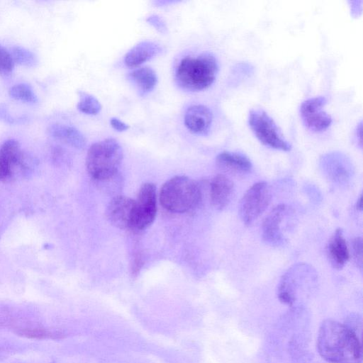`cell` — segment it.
<instances>
[{"mask_svg":"<svg viewBox=\"0 0 363 363\" xmlns=\"http://www.w3.org/2000/svg\"><path fill=\"white\" fill-rule=\"evenodd\" d=\"M19 333L23 336L31 338H43L50 335L47 331L37 328L23 329Z\"/></svg>","mask_w":363,"mask_h":363,"instance_id":"cell-27","label":"cell"},{"mask_svg":"<svg viewBox=\"0 0 363 363\" xmlns=\"http://www.w3.org/2000/svg\"><path fill=\"white\" fill-rule=\"evenodd\" d=\"M128 78L142 96L152 91L157 82L155 72L148 67H138L133 69L128 73Z\"/></svg>","mask_w":363,"mask_h":363,"instance_id":"cell-17","label":"cell"},{"mask_svg":"<svg viewBox=\"0 0 363 363\" xmlns=\"http://www.w3.org/2000/svg\"><path fill=\"white\" fill-rule=\"evenodd\" d=\"M213 113L206 106L196 104L186 111L184 122L187 129L197 135L206 134L211 126Z\"/></svg>","mask_w":363,"mask_h":363,"instance_id":"cell-12","label":"cell"},{"mask_svg":"<svg viewBox=\"0 0 363 363\" xmlns=\"http://www.w3.org/2000/svg\"><path fill=\"white\" fill-rule=\"evenodd\" d=\"M356 208L359 211H362V195H360V196L359 197V199L357 201Z\"/></svg>","mask_w":363,"mask_h":363,"instance_id":"cell-31","label":"cell"},{"mask_svg":"<svg viewBox=\"0 0 363 363\" xmlns=\"http://www.w3.org/2000/svg\"><path fill=\"white\" fill-rule=\"evenodd\" d=\"M48 132L52 137L74 147L81 149L86 145L85 137L74 127L55 123L50 125Z\"/></svg>","mask_w":363,"mask_h":363,"instance_id":"cell-16","label":"cell"},{"mask_svg":"<svg viewBox=\"0 0 363 363\" xmlns=\"http://www.w3.org/2000/svg\"><path fill=\"white\" fill-rule=\"evenodd\" d=\"M23 163L18 142L13 139L5 141L0 147V181L7 182L14 179Z\"/></svg>","mask_w":363,"mask_h":363,"instance_id":"cell-9","label":"cell"},{"mask_svg":"<svg viewBox=\"0 0 363 363\" xmlns=\"http://www.w3.org/2000/svg\"><path fill=\"white\" fill-rule=\"evenodd\" d=\"M11 97L27 103H36L38 98L33 89L26 84H15L9 89Z\"/></svg>","mask_w":363,"mask_h":363,"instance_id":"cell-22","label":"cell"},{"mask_svg":"<svg viewBox=\"0 0 363 363\" xmlns=\"http://www.w3.org/2000/svg\"><path fill=\"white\" fill-rule=\"evenodd\" d=\"M123 160V150L113 138H106L92 144L86 155L89 174L99 181L107 180L118 172Z\"/></svg>","mask_w":363,"mask_h":363,"instance_id":"cell-4","label":"cell"},{"mask_svg":"<svg viewBox=\"0 0 363 363\" xmlns=\"http://www.w3.org/2000/svg\"><path fill=\"white\" fill-rule=\"evenodd\" d=\"M234 190L233 182L223 174L215 176L210 184V199L212 205L223 210L230 203Z\"/></svg>","mask_w":363,"mask_h":363,"instance_id":"cell-13","label":"cell"},{"mask_svg":"<svg viewBox=\"0 0 363 363\" xmlns=\"http://www.w3.org/2000/svg\"><path fill=\"white\" fill-rule=\"evenodd\" d=\"M352 253L354 261L360 270L362 269V252L363 243L362 239L360 237L354 238L351 243Z\"/></svg>","mask_w":363,"mask_h":363,"instance_id":"cell-25","label":"cell"},{"mask_svg":"<svg viewBox=\"0 0 363 363\" xmlns=\"http://www.w3.org/2000/svg\"><path fill=\"white\" fill-rule=\"evenodd\" d=\"M131 227L135 230H143L154 221L157 213L156 187L154 184H143L134 200Z\"/></svg>","mask_w":363,"mask_h":363,"instance_id":"cell-7","label":"cell"},{"mask_svg":"<svg viewBox=\"0 0 363 363\" xmlns=\"http://www.w3.org/2000/svg\"><path fill=\"white\" fill-rule=\"evenodd\" d=\"M160 50V46L152 41H142L128 51L124 62L127 67H138L157 55Z\"/></svg>","mask_w":363,"mask_h":363,"instance_id":"cell-15","label":"cell"},{"mask_svg":"<svg viewBox=\"0 0 363 363\" xmlns=\"http://www.w3.org/2000/svg\"><path fill=\"white\" fill-rule=\"evenodd\" d=\"M327 102L324 96L310 98L300 106V114L304 125L311 130H325L332 123L331 116L323 110Z\"/></svg>","mask_w":363,"mask_h":363,"instance_id":"cell-8","label":"cell"},{"mask_svg":"<svg viewBox=\"0 0 363 363\" xmlns=\"http://www.w3.org/2000/svg\"><path fill=\"white\" fill-rule=\"evenodd\" d=\"M201 200L199 184L186 176H176L167 180L160 194L162 206L174 213L192 211L199 205Z\"/></svg>","mask_w":363,"mask_h":363,"instance_id":"cell-3","label":"cell"},{"mask_svg":"<svg viewBox=\"0 0 363 363\" xmlns=\"http://www.w3.org/2000/svg\"><path fill=\"white\" fill-rule=\"evenodd\" d=\"M79 96V101L77 104L79 111L88 115H96L100 112L101 105L96 97L84 91H80Z\"/></svg>","mask_w":363,"mask_h":363,"instance_id":"cell-21","label":"cell"},{"mask_svg":"<svg viewBox=\"0 0 363 363\" xmlns=\"http://www.w3.org/2000/svg\"><path fill=\"white\" fill-rule=\"evenodd\" d=\"M271 191L267 183L259 182L244 194L239 205V216L242 223L250 225L266 210L271 200Z\"/></svg>","mask_w":363,"mask_h":363,"instance_id":"cell-6","label":"cell"},{"mask_svg":"<svg viewBox=\"0 0 363 363\" xmlns=\"http://www.w3.org/2000/svg\"><path fill=\"white\" fill-rule=\"evenodd\" d=\"M317 350L328 363H362L361 339L345 324L324 320L318 330Z\"/></svg>","mask_w":363,"mask_h":363,"instance_id":"cell-1","label":"cell"},{"mask_svg":"<svg viewBox=\"0 0 363 363\" xmlns=\"http://www.w3.org/2000/svg\"><path fill=\"white\" fill-rule=\"evenodd\" d=\"M346 158L337 153H331L325 155L323 158V164L325 165L328 171L337 179L343 178L347 174L345 167Z\"/></svg>","mask_w":363,"mask_h":363,"instance_id":"cell-19","label":"cell"},{"mask_svg":"<svg viewBox=\"0 0 363 363\" xmlns=\"http://www.w3.org/2000/svg\"><path fill=\"white\" fill-rule=\"evenodd\" d=\"M326 253L330 264L336 269H342L349 260L350 250L342 229H336L330 237Z\"/></svg>","mask_w":363,"mask_h":363,"instance_id":"cell-14","label":"cell"},{"mask_svg":"<svg viewBox=\"0 0 363 363\" xmlns=\"http://www.w3.org/2000/svg\"><path fill=\"white\" fill-rule=\"evenodd\" d=\"M110 123L113 128L118 131H125L128 129L129 126L117 118H111Z\"/></svg>","mask_w":363,"mask_h":363,"instance_id":"cell-29","label":"cell"},{"mask_svg":"<svg viewBox=\"0 0 363 363\" xmlns=\"http://www.w3.org/2000/svg\"><path fill=\"white\" fill-rule=\"evenodd\" d=\"M277 296L279 301L288 306L293 305L295 298V285L289 272L284 274L278 286Z\"/></svg>","mask_w":363,"mask_h":363,"instance_id":"cell-20","label":"cell"},{"mask_svg":"<svg viewBox=\"0 0 363 363\" xmlns=\"http://www.w3.org/2000/svg\"><path fill=\"white\" fill-rule=\"evenodd\" d=\"M218 71V61L211 53L187 55L177 65L175 79L182 89L198 91L208 88L214 82Z\"/></svg>","mask_w":363,"mask_h":363,"instance_id":"cell-2","label":"cell"},{"mask_svg":"<svg viewBox=\"0 0 363 363\" xmlns=\"http://www.w3.org/2000/svg\"><path fill=\"white\" fill-rule=\"evenodd\" d=\"M147 21L153 26L160 33H165L167 30L166 26L162 19L157 16H151L148 17Z\"/></svg>","mask_w":363,"mask_h":363,"instance_id":"cell-28","label":"cell"},{"mask_svg":"<svg viewBox=\"0 0 363 363\" xmlns=\"http://www.w3.org/2000/svg\"><path fill=\"white\" fill-rule=\"evenodd\" d=\"M248 123L256 138L263 145L281 151L291 150V145L284 139L274 120L264 110L252 109L249 113Z\"/></svg>","mask_w":363,"mask_h":363,"instance_id":"cell-5","label":"cell"},{"mask_svg":"<svg viewBox=\"0 0 363 363\" xmlns=\"http://www.w3.org/2000/svg\"><path fill=\"white\" fill-rule=\"evenodd\" d=\"M14 63L28 67L34 66L37 62L33 52L21 47H13L10 52Z\"/></svg>","mask_w":363,"mask_h":363,"instance_id":"cell-23","label":"cell"},{"mask_svg":"<svg viewBox=\"0 0 363 363\" xmlns=\"http://www.w3.org/2000/svg\"><path fill=\"white\" fill-rule=\"evenodd\" d=\"M218 166L237 172H247L252 169V162L245 155L233 152L224 151L216 157Z\"/></svg>","mask_w":363,"mask_h":363,"instance_id":"cell-18","label":"cell"},{"mask_svg":"<svg viewBox=\"0 0 363 363\" xmlns=\"http://www.w3.org/2000/svg\"><path fill=\"white\" fill-rule=\"evenodd\" d=\"M134 202V200L125 196H115L106 211L108 221L121 229L130 228Z\"/></svg>","mask_w":363,"mask_h":363,"instance_id":"cell-10","label":"cell"},{"mask_svg":"<svg viewBox=\"0 0 363 363\" xmlns=\"http://www.w3.org/2000/svg\"><path fill=\"white\" fill-rule=\"evenodd\" d=\"M361 130H362V125L360 123L357 127V130H356V137L358 139V141H359L360 145H362V142H361Z\"/></svg>","mask_w":363,"mask_h":363,"instance_id":"cell-30","label":"cell"},{"mask_svg":"<svg viewBox=\"0 0 363 363\" xmlns=\"http://www.w3.org/2000/svg\"><path fill=\"white\" fill-rule=\"evenodd\" d=\"M344 324L361 339L362 320L360 317H358L357 315H350Z\"/></svg>","mask_w":363,"mask_h":363,"instance_id":"cell-26","label":"cell"},{"mask_svg":"<svg viewBox=\"0 0 363 363\" xmlns=\"http://www.w3.org/2000/svg\"><path fill=\"white\" fill-rule=\"evenodd\" d=\"M14 64L11 52L0 45V76L10 74L13 69Z\"/></svg>","mask_w":363,"mask_h":363,"instance_id":"cell-24","label":"cell"},{"mask_svg":"<svg viewBox=\"0 0 363 363\" xmlns=\"http://www.w3.org/2000/svg\"><path fill=\"white\" fill-rule=\"evenodd\" d=\"M287 207L284 204L274 206L262 222V235L264 242L269 245H278L282 240L281 223L286 213Z\"/></svg>","mask_w":363,"mask_h":363,"instance_id":"cell-11","label":"cell"}]
</instances>
